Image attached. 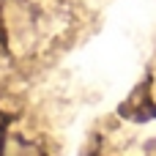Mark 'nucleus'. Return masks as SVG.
I'll return each mask as SVG.
<instances>
[{
    "instance_id": "f257e3e1",
    "label": "nucleus",
    "mask_w": 156,
    "mask_h": 156,
    "mask_svg": "<svg viewBox=\"0 0 156 156\" xmlns=\"http://www.w3.org/2000/svg\"><path fill=\"white\" fill-rule=\"evenodd\" d=\"M0 41H3V38H0Z\"/></svg>"
}]
</instances>
